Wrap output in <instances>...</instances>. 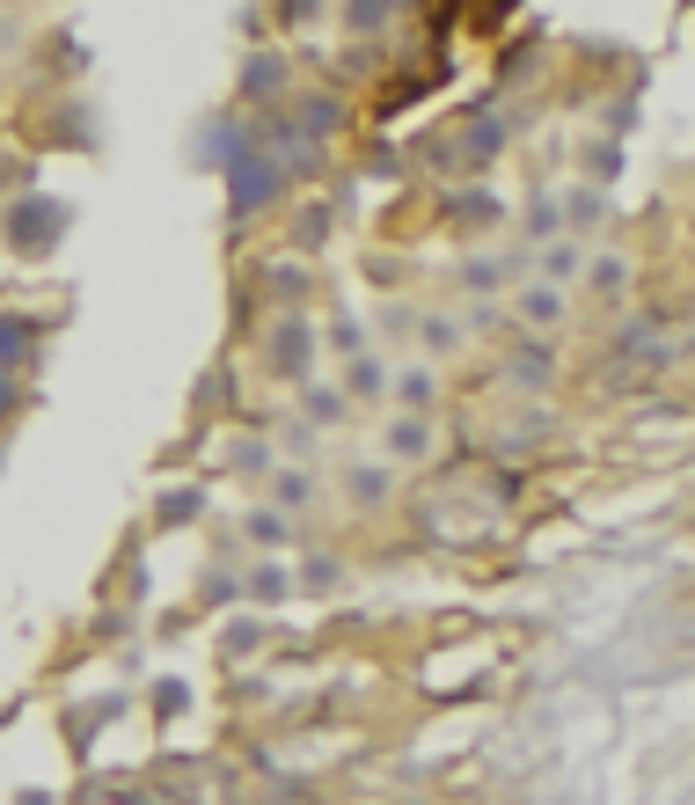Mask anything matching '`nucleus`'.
I'll return each instance as SVG.
<instances>
[{
  "instance_id": "nucleus-1",
  "label": "nucleus",
  "mask_w": 695,
  "mask_h": 805,
  "mask_svg": "<svg viewBox=\"0 0 695 805\" xmlns=\"http://www.w3.org/2000/svg\"><path fill=\"white\" fill-rule=\"evenodd\" d=\"M22 330H30V322H16V316H0V359H16V351H22Z\"/></svg>"
},
{
  "instance_id": "nucleus-2",
  "label": "nucleus",
  "mask_w": 695,
  "mask_h": 805,
  "mask_svg": "<svg viewBox=\"0 0 695 805\" xmlns=\"http://www.w3.org/2000/svg\"><path fill=\"white\" fill-rule=\"evenodd\" d=\"M8 402H16V396H8V381H0V410H8Z\"/></svg>"
}]
</instances>
